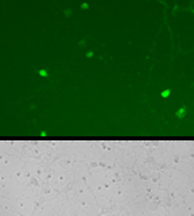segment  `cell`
Here are the masks:
<instances>
[{"label":"cell","instance_id":"cell-1","mask_svg":"<svg viewBox=\"0 0 194 216\" xmlns=\"http://www.w3.org/2000/svg\"><path fill=\"white\" fill-rule=\"evenodd\" d=\"M169 95H170V89H166V91H163V92H162V96H163V97H167Z\"/></svg>","mask_w":194,"mask_h":216},{"label":"cell","instance_id":"cell-2","mask_svg":"<svg viewBox=\"0 0 194 216\" xmlns=\"http://www.w3.org/2000/svg\"><path fill=\"white\" fill-rule=\"evenodd\" d=\"M39 74H41L42 77H46V76H47V72H46V70H41V72H39Z\"/></svg>","mask_w":194,"mask_h":216}]
</instances>
